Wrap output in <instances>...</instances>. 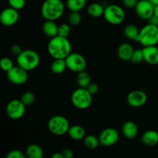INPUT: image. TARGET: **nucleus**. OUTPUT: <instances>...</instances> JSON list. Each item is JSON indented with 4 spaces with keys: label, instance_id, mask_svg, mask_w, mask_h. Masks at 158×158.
I'll return each instance as SVG.
<instances>
[{
    "label": "nucleus",
    "instance_id": "obj_32",
    "mask_svg": "<svg viewBox=\"0 0 158 158\" xmlns=\"http://www.w3.org/2000/svg\"><path fill=\"white\" fill-rule=\"evenodd\" d=\"M69 34H70V26H69V24H67V23H63V24L59 26V35L68 38Z\"/></svg>",
    "mask_w": 158,
    "mask_h": 158
},
{
    "label": "nucleus",
    "instance_id": "obj_35",
    "mask_svg": "<svg viewBox=\"0 0 158 158\" xmlns=\"http://www.w3.org/2000/svg\"><path fill=\"white\" fill-rule=\"evenodd\" d=\"M139 0H122V3L123 6L128 9H133L135 8L138 3Z\"/></svg>",
    "mask_w": 158,
    "mask_h": 158
},
{
    "label": "nucleus",
    "instance_id": "obj_12",
    "mask_svg": "<svg viewBox=\"0 0 158 158\" xmlns=\"http://www.w3.org/2000/svg\"><path fill=\"white\" fill-rule=\"evenodd\" d=\"M135 11L139 18L148 20L154 15V6L150 0H140L136 6Z\"/></svg>",
    "mask_w": 158,
    "mask_h": 158
},
{
    "label": "nucleus",
    "instance_id": "obj_43",
    "mask_svg": "<svg viewBox=\"0 0 158 158\" xmlns=\"http://www.w3.org/2000/svg\"><path fill=\"white\" fill-rule=\"evenodd\" d=\"M2 1H5V0H2Z\"/></svg>",
    "mask_w": 158,
    "mask_h": 158
},
{
    "label": "nucleus",
    "instance_id": "obj_17",
    "mask_svg": "<svg viewBox=\"0 0 158 158\" xmlns=\"http://www.w3.org/2000/svg\"><path fill=\"white\" fill-rule=\"evenodd\" d=\"M134 49L133 46L129 43H123L120 45L117 49L118 57L123 61H129L131 60Z\"/></svg>",
    "mask_w": 158,
    "mask_h": 158
},
{
    "label": "nucleus",
    "instance_id": "obj_27",
    "mask_svg": "<svg viewBox=\"0 0 158 158\" xmlns=\"http://www.w3.org/2000/svg\"><path fill=\"white\" fill-rule=\"evenodd\" d=\"M83 144L86 148L89 150L97 149L100 144L99 137L94 135H87L83 139Z\"/></svg>",
    "mask_w": 158,
    "mask_h": 158
},
{
    "label": "nucleus",
    "instance_id": "obj_18",
    "mask_svg": "<svg viewBox=\"0 0 158 158\" xmlns=\"http://www.w3.org/2000/svg\"><path fill=\"white\" fill-rule=\"evenodd\" d=\"M141 141L148 147H154L158 143V132L153 130L145 131L141 137Z\"/></svg>",
    "mask_w": 158,
    "mask_h": 158
},
{
    "label": "nucleus",
    "instance_id": "obj_4",
    "mask_svg": "<svg viewBox=\"0 0 158 158\" xmlns=\"http://www.w3.org/2000/svg\"><path fill=\"white\" fill-rule=\"evenodd\" d=\"M71 103L77 109L86 110L92 104L93 95L86 88L79 87L72 94Z\"/></svg>",
    "mask_w": 158,
    "mask_h": 158
},
{
    "label": "nucleus",
    "instance_id": "obj_11",
    "mask_svg": "<svg viewBox=\"0 0 158 158\" xmlns=\"http://www.w3.org/2000/svg\"><path fill=\"white\" fill-rule=\"evenodd\" d=\"M118 131L112 127H108L103 130L99 136L100 144L104 147H111L117 143L119 140Z\"/></svg>",
    "mask_w": 158,
    "mask_h": 158
},
{
    "label": "nucleus",
    "instance_id": "obj_38",
    "mask_svg": "<svg viewBox=\"0 0 158 158\" xmlns=\"http://www.w3.org/2000/svg\"><path fill=\"white\" fill-rule=\"evenodd\" d=\"M62 154H63V158H73L74 157V153L69 148H65L62 151Z\"/></svg>",
    "mask_w": 158,
    "mask_h": 158
},
{
    "label": "nucleus",
    "instance_id": "obj_20",
    "mask_svg": "<svg viewBox=\"0 0 158 158\" xmlns=\"http://www.w3.org/2000/svg\"><path fill=\"white\" fill-rule=\"evenodd\" d=\"M67 134L71 139H73V140H77V141L83 140L84 137H86L85 129L80 125L70 126Z\"/></svg>",
    "mask_w": 158,
    "mask_h": 158
},
{
    "label": "nucleus",
    "instance_id": "obj_25",
    "mask_svg": "<svg viewBox=\"0 0 158 158\" xmlns=\"http://www.w3.org/2000/svg\"><path fill=\"white\" fill-rule=\"evenodd\" d=\"M86 4V0H66V7L70 12H80Z\"/></svg>",
    "mask_w": 158,
    "mask_h": 158
},
{
    "label": "nucleus",
    "instance_id": "obj_31",
    "mask_svg": "<svg viewBox=\"0 0 158 158\" xmlns=\"http://www.w3.org/2000/svg\"><path fill=\"white\" fill-rule=\"evenodd\" d=\"M131 61L134 63H140L141 62L144 61L143 49H136V50H134Z\"/></svg>",
    "mask_w": 158,
    "mask_h": 158
},
{
    "label": "nucleus",
    "instance_id": "obj_21",
    "mask_svg": "<svg viewBox=\"0 0 158 158\" xmlns=\"http://www.w3.org/2000/svg\"><path fill=\"white\" fill-rule=\"evenodd\" d=\"M105 8L101 4L97 2L91 3L87 7V12L93 18H98L103 15Z\"/></svg>",
    "mask_w": 158,
    "mask_h": 158
},
{
    "label": "nucleus",
    "instance_id": "obj_16",
    "mask_svg": "<svg viewBox=\"0 0 158 158\" xmlns=\"http://www.w3.org/2000/svg\"><path fill=\"white\" fill-rule=\"evenodd\" d=\"M122 133L126 138L129 140L134 139L138 134L137 125L133 121H127L122 126Z\"/></svg>",
    "mask_w": 158,
    "mask_h": 158
},
{
    "label": "nucleus",
    "instance_id": "obj_29",
    "mask_svg": "<svg viewBox=\"0 0 158 158\" xmlns=\"http://www.w3.org/2000/svg\"><path fill=\"white\" fill-rule=\"evenodd\" d=\"M68 20H69V24L72 25V26H78L82 21V15L80 13V12H71Z\"/></svg>",
    "mask_w": 158,
    "mask_h": 158
},
{
    "label": "nucleus",
    "instance_id": "obj_39",
    "mask_svg": "<svg viewBox=\"0 0 158 158\" xmlns=\"http://www.w3.org/2000/svg\"><path fill=\"white\" fill-rule=\"evenodd\" d=\"M148 21H149V23H151V24L152 25H154V26H157L158 27V17L156 16L155 15H153L152 16L148 19Z\"/></svg>",
    "mask_w": 158,
    "mask_h": 158
},
{
    "label": "nucleus",
    "instance_id": "obj_37",
    "mask_svg": "<svg viewBox=\"0 0 158 158\" xmlns=\"http://www.w3.org/2000/svg\"><path fill=\"white\" fill-rule=\"evenodd\" d=\"M23 49H22L21 46H19V45H13V46L11 47V52L15 56H18L20 53L22 52Z\"/></svg>",
    "mask_w": 158,
    "mask_h": 158
},
{
    "label": "nucleus",
    "instance_id": "obj_2",
    "mask_svg": "<svg viewBox=\"0 0 158 158\" xmlns=\"http://www.w3.org/2000/svg\"><path fill=\"white\" fill-rule=\"evenodd\" d=\"M64 11L65 6L61 0H44L41 7L42 16L46 20L56 21Z\"/></svg>",
    "mask_w": 158,
    "mask_h": 158
},
{
    "label": "nucleus",
    "instance_id": "obj_15",
    "mask_svg": "<svg viewBox=\"0 0 158 158\" xmlns=\"http://www.w3.org/2000/svg\"><path fill=\"white\" fill-rule=\"evenodd\" d=\"M143 60L150 65L158 64V47L156 46H144L143 48Z\"/></svg>",
    "mask_w": 158,
    "mask_h": 158
},
{
    "label": "nucleus",
    "instance_id": "obj_44",
    "mask_svg": "<svg viewBox=\"0 0 158 158\" xmlns=\"http://www.w3.org/2000/svg\"><path fill=\"white\" fill-rule=\"evenodd\" d=\"M139 1H140V0H139Z\"/></svg>",
    "mask_w": 158,
    "mask_h": 158
},
{
    "label": "nucleus",
    "instance_id": "obj_5",
    "mask_svg": "<svg viewBox=\"0 0 158 158\" xmlns=\"http://www.w3.org/2000/svg\"><path fill=\"white\" fill-rule=\"evenodd\" d=\"M48 130L56 136H63L68 133L70 125L69 120L62 115H55L51 117L47 123Z\"/></svg>",
    "mask_w": 158,
    "mask_h": 158
},
{
    "label": "nucleus",
    "instance_id": "obj_23",
    "mask_svg": "<svg viewBox=\"0 0 158 158\" xmlns=\"http://www.w3.org/2000/svg\"><path fill=\"white\" fill-rule=\"evenodd\" d=\"M26 155L28 158H43V151L39 145L32 143L26 148Z\"/></svg>",
    "mask_w": 158,
    "mask_h": 158
},
{
    "label": "nucleus",
    "instance_id": "obj_6",
    "mask_svg": "<svg viewBox=\"0 0 158 158\" xmlns=\"http://www.w3.org/2000/svg\"><path fill=\"white\" fill-rule=\"evenodd\" d=\"M138 42L144 46H156L158 43V27L148 23L140 30Z\"/></svg>",
    "mask_w": 158,
    "mask_h": 158
},
{
    "label": "nucleus",
    "instance_id": "obj_40",
    "mask_svg": "<svg viewBox=\"0 0 158 158\" xmlns=\"http://www.w3.org/2000/svg\"><path fill=\"white\" fill-rule=\"evenodd\" d=\"M52 158H63V154H62V152L54 153V154H52Z\"/></svg>",
    "mask_w": 158,
    "mask_h": 158
},
{
    "label": "nucleus",
    "instance_id": "obj_10",
    "mask_svg": "<svg viewBox=\"0 0 158 158\" xmlns=\"http://www.w3.org/2000/svg\"><path fill=\"white\" fill-rule=\"evenodd\" d=\"M7 78L12 84L21 86L25 84L28 80V71L17 65L6 73Z\"/></svg>",
    "mask_w": 158,
    "mask_h": 158
},
{
    "label": "nucleus",
    "instance_id": "obj_14",
    "mask_svg": "<svg viewBox=\"0 0 158 158\" xmlns=\"http://www.w3.org/2000/svg\"><path fill=\"white\" fill-rule=\"evenodd\" d=\"M148 101L146 93L142 90H133L127 97V102L132 107H140Z\"/></svg>",
    "mask_w": 158,
    "mask_h": 158
},
{
    "label": "nucleus",
    "instance_id": "obj_33",
    "mask_svg": "<svg viewBox=\"0 0 158 158\" xmlns=\"http://www.w3.org/2000/svg\"><path fill=\"white\" fill-rule=\"evenodd\" d=\"M8 2L10 7L18 11L23 9L26 6V0H8Z\"/></svg>",
    "mask_w": 158,
    "mask_h": 158
},
{
    "label": "nucleus",
    "instance_id": "obj_3",
    "mask_svg": "<svg viewBox=\"0 0 158 158\" xmlns=\"http://www.w3.org/2000/svg\"><path fill=\"white\" fill-rule=\"evenodd\" d=\"M18 66L27 71H32L36 69L40 63V57L38 52L32 49H26L16 56Z\"/></svg>",
    "mask_w": 158,
    "mask_h": 158
},
{
    "label": "nucleus",
    "instance_id": "obj_22",
    "mask_svg": "<svg viewBox=\"0 0 158 158\" xmlns=\"http://www.w3.org/2000/svg\"><path fill=\"white\" fill-rule=\"evenodd\" d=\"M67 68L66 59H54L51 64V70L54 74H61Z\"/></svg>",
    "mask_w": 158,
    "mask_h": 158
},
{
    "label": "nucleus",
    "instance_id": "obj_26",
    "mask_svg": "<svg viewBox=\"0 0 158 158\" xmlns=\"http://www.w3.org/2000/svg\"><path fill=\"white\" fill-rule=\"evenodd\" d=\"M77 83L79 87L87 88L88 86L91 83L90 76L85 70L79 73H77Z\"/></svg>",
    "mask_w": 158,
    "mask_h": 158
},
{
    "label": "nucleus",
    "instance_id": "obj_42",
    "mask_svg": "<svg viewBox=\"0 0 158 158\" xmlns=\"http://www.w3.org/2000/svg\"><path fill=\"white\" fill-rule=\"evenodd\" d=\"M150 2H151L154 6H158V0H150Z\"/></svg>",
    "mask_w": 158,
    "mask_h": 158
},
{
    "label": "nucleus",
    "instance_id": "obj_30",
    "mask_svg": "<svg viewBox=\"0 0 158 158\" xmlns=\"http://www.w3.org/2000/svg\"><path fill=\"white\" fill-rule=\"evenodd\" d=\"M14 66V63L12 60L9 57H3L0 60V67L3 71L7 73L8 71L10 70Z\"/></svg>",
    "mask_w": 158,
    "mask_h": 158
},
{
    "label": "nucleus",
    "instance_id": "obj_19",
    "mask_svg": "<svg viewBox=\"0 0 158 158\" xmlns=\"http://www.w3.org/2000/svg\"><path fill=\"white\" fill-rule=\"evenodd\" d=\"M42 29L45 35L50 39L58 35L59 26L56 23V21L46 20V22L43 23Z\"/></svg>",
    "mask_w": 158,
    "mask_h": 158
},
{
    "label": "nucleus",
    "instance_id": "obj_24",
    "mask_svg": "<svg viewBox=\"0 0 158 158\" xmlns=\"http://www.w3.org/2000/svg\"><path fill=\"white\" fill-rule=\"evenodd\" d=\"M123 32H124L125 36L127 39L138 42L139 35H140V30H139L138 28L136 26H134V25L133 24L127 25V26L124 28Z\"/></svg>",
    "mask_w": 158,
    "mask_h": 158
},
{
    "label": "nucleus",
    "instance_id": "obj_9",
    "mask_svg": "<svg viewBox=\"0 0 158 158\" xmlns=\"http://www.w3.org/2000/svg\"><path fill=\"white\" fill-rule=\"evenodd\" d=\"M26 105L21 100H12L6 106V114L12 120H19L26 113Z\"/></svg>",
    "mask_w": 158,
    "mask_h": 158
},
{
    "label": "nucleus",
    "instance_id": "obj_8",
    "mask_svg": "<svg viewBox=\"0 0 158 158\" xmlns=\"http://www.w3.org/2000/svg\"><path fill=\"white\" fill-rule=\"evenodd\" d=\"M66 62L68 69L77 73L84 71L86 68V60L78 52H71L66 58Z\"/></svg>",
    "mask_w": 158,
    "mask_h": 158
},
{
    "label": "nucleus",
    "instance_id": "obj_28",
    "mask_svg": "<svg viewBox=\"0 0 158 158\" xmlns=\"http://www.w3.org/2000/svg\"><path fill=\"white\" fill-rule=\"evenodd\" d=\"M20 100H22V102H23L26 106H30V105H32V103L35 102V95H34L33 93L30 92V91H27V92H25L24 94L22 95Z\"/></svg>",
    "mask_w": 158,
    "mask_h": 158
},
{
    "label": "nucleus",
    "instance_id": "obj_36",
    "mask_svg": "<svg viewBox=\"0 0 158 158\" xmlns=\"http://www.w3.org/2000/svg\"><path fill=\"white\" fill-rule=\"evenodd\" d=\"M86 89H87L88 91H89V92L93 96H94V95H95L96 94H97V92H98L99 86L97 83H91L88 86V87L86 88Z\"/></svg>",
    "mask_w": 158,
    "mask_h": 158
},
{
    "label": "nucleus",
    "instance_id": "obj_13",
    "mask_svg": "<svg viewBox=\"0 0 158 158\" xmlns=\"http://www.w3.org/2000/svg\"><path fill=\"white\" fill-rule=\"evenodd\" d=\"M19 19V11L10 7L3 9L0 15V21L5 26H12L16 24Z\"/></svg>",
    "mask_w": 158,
    "mask_h": 158
},
{
    "label": "nucleus",
    "instance_id": "obj_41",
    "mask_svg": "<svg viewBox=\"0 0 158 158\" xmlns=\"http://www.w3.org/2000/svg\"><path fill=\"white\" fill-rule=\"evenodd\" d=\"M154 15L158 17V6H154Z\"/></svg>",
    "mask_w": 158,
    "mask_h": 158
},
{
    "label": "nucleus",
    "instance_id": "obj_1",
    "mask_svg": "<svg viewBox=\"0 0 158 158\" xmlns=\"http://www.w3.org/2000/svg\"><path fill=\"white\" fill-rule=\"evenodd\" d=\"M47 49L53 59H66L72 52V46L68 38L58 35L50 39Z\"/></svg>",
    "mask_w": 158,
    "mask_h": 158
},
{
    "label": "nucleus",
    "instance_id": "obj_7",
    "mask_svg": "<svg viewBox=\"0 0 158 158\" xmlns=\"http://www.w3.org/2000/svg\"><path fill=\"white\" fill-rule=\"evenodd\" d=\"M103 16L110 24L119 25L121 24L124 20L125 12L120 6L112 4L105 8Z\"/></svg>",
    "mask_w": 158,
    "mask_h": 158
},
{
    "label": "nucleus",
    "instance_id": "obj_34",
    "mask_svg": "<svg viewBox=\"0 0 158 158\" xmlns=\"http://www.w3.org/2000/svg\"><path fill=\"white\" fill-rule=\"evenodd\" d=\"M25 154L20 150H12L6 155V158H25Z\"/></svg>",
    "mask_w": 158,
    "mask_h": 158
}]
</instances>
